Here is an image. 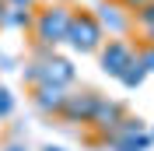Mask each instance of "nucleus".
<instances>
[{
    "label": "nucleus",
    "instance_id": "obj_4",
    "mask_svg": "<svg viewBox=\"0 0 154 151\" xmlns=\"http://www.w3.org/2000/svg\"><path fill=\"white\" fill-rule=\"evenodd\" d=\"M137 60V42L133 39H109L102 53H98V67H102V74L119 81V77L130 70V63Z\"/></svg>",
    "mask_w": 154,
    "mask_h": 151
},
{
    "label": "nucleus",
    "instance_id": "obj_20",
    "mask_svg": "<svg viewBox=\"0 0 154 151\" xmlns=\"http://www.w3.org/2000/svg\"><path fill=\"white\" fill-rule=\"evenodd\" d=\"M42 151H63V148H60V144H46Z\"/></svg>",
    "mask_w": 154,
    "mask_h": 151
},
{
    "label": "nucleus",
    "instance_id": "obj_18",
    "mask_svg": "<svg viewBox=\"0 0 154 151\" xmlns=\"http://www.w3.org/2000/svg\"><path fill=\"white\" fill-rule=\"evenodd\" d=\"M137 35H140V42H147V46H154V25H151V28H144V32H137Z\"/></svg>",
    "mask_w": 154,
    "mask_h": 151
},
{
    "label": "nucleus",
    "instance_id": "obj_1",
    "mask_svg": "<svg viewBox=\"0 0 154 151\" xmlns=\"http://www.w3.org/2000/svg\"><path fill=\"white\" fill-rule=\"evenodd\" d=\"M70 21H74V7L49 0L42 7H35V21H32V42L49 53H56V46H67L70 35Z\"/></svg>",
    "mask_w": 154,
    "mask_h": 151
},
{
    "label": "nucleus",
    "instance_id": "obj_13",
    "mask_svg": "<svg viewBox=\"0 0 154 151\" xmlns=\"http://www.w3.org/2000/svg\"><path fill=\"white\" fill-rule=\"evenodd\" d=\"M25 85L28 88H35V85H46V77H42V63H38L35 56L25 63Z\"/></svg>",
    "mask_w": 154,
    "mask_h": 151
},
{
    "label": "nucleus",
    "instance_id": "obj_9",
    "mask_svg": "<svg viewBox=\"0 0 154 151\" xmlns=\"http://www.w3.org/2000/svg\"><path fill=\"white\" fill-rule=\"evenodd\" d=\"M67 95H70V88H60V85H35V88H28V98H32V105H35L42 116H56L60 120V113H63V105H67Z\"/></svg>",
    "mask_w": 154,
    "mask_h": 151
},
{
    "label": "nucleus",
    "instance_id": "obj_12",
    "mask_svg": "<svg viewBox=\"0 0 154 151\" xmlns=\"http://www.w3.org/2000/svg\"><path fill=\"white\" fill-rule=\"evenodd\" d=\"M151 25H154V0L144 4L140 11H133V32H144V28H151Z\"/></svg>",
    "mask_w": 154,
    "mask_h": 151
},
{
    "label": "nucleus",
    "instance_id": "obj_16",
    "mask_svg": "<svg viewBox=\"0 0 154 151\" xmlns=\"http://www.w3.org/2000/svg\"><path fill=\"white\" fill-rule=\"evenodd\" d=\"M119 4H123V7L130 11V14H133V11H140L144 4H151V0H119Z\"/></svg>",
    "mask_w": 154,
    "mask_h": 151
},
{
    "label": "nucleus",
    "instance_id": "obj_3",
    "mask_svg": "<svg viewBox=\"0 0 154 151\" xmlns=\"http://www.w3.org/2000/svg\"><path fill=\"white\" fill-rule=\"evenodd\" d=\"M126 116H130V109H126L123 102H116V98H105V95H102V102H98L95 116H91V127H88V130H91V141L109 148V137L123 127Z\"/></svg>",
    "mask_w": 154,
    "mask_h": 151
},
{
    "label": "nucleus",
    "instance_id": "obj_2",
    "mask_svg": "<svg viewBox=\"0 0 154 151\" xmlns=\"http://www.w3.org/2000/svg\"><path fill=\"white\" fill-rule=\"evenodd\" d=\"M105 28H102V21H98L95 11L88 7H74V21H70V35H67V46L74 49V53H81V56H91V53H102V46H105Z\"/></svg>",
    "mask_w": 154,
    "mask_h": 151
},
{
    "label": "nucleus",
    "instance_id": "obj_5",
    "mask_svg": "<svg viewBox=\"0 0 154 151\" xmlns=\"http://www.w3.org/2000/svg\"><path fill=\"white\" fill-rule=\"evenodd\" d=\"M151 144H154V133L147 130V123L140 120V116H126L123 120V127L109 137V148L112 151H151Z\"/></svg>",
    "mask_w": 154,
    "mask_h": 151
},
{
    "label": "nucleus",
    "instance_id": "obj_17",
    "mask_svg": "<svg viewBox=\"0 0 154 151\" xmlns=\"http://www.w3.org/2000/svg\"><path fill=\"white\" fill-rule=\"evenodd\" d=\"M7 7H28V11H35V0H4Z\"/></svg>",
    "mask_w": 154,
    "mask_h": 151
},
{
    "label": "nucleus",
    "instance_id": "obj_8",
    "mask_svg": "<svg viewBox=\"0 0 154 151\" xmlns=\"http://www.w3.org/2000/svg\"><path fill=\"white\" fill-rule=\"evenodd\" d=\"M98 21H102V28L109 32V39H126L133 32V14L119 4V0H102L95 7Z\"/></svg>",
    "mask_w": 154,
    "mask_h": 151
},
{
    "label": "nucleus",
    "instance_id": "obj_6",
    "mask_svg": "<svg viewBox=\"0 0 154 151\" xmlns=\"http://www.w3.org/2000/svg\"><path fill=\"white\" fill-rule=\"evenodd\" d=\"M102 95L95 88H81V92H70L67 95V105L60 113V123L63 127H91V116H95Z\"/></svg>",
    "mask_w": 154,
    "mask_h": 151
},
{
    "label": "nucleus",
    "instance_id": "obj_10",
    "mask_svg": "<svg viewBox=\"0 0 154 151\" xmlns=\"http://www.w3.org/2000/svg\"><path fill=\"white\" fill-rule=\"evenodd\" d=\"M32 21H35V11H28V7H7L0 28H25V32H32Z\"/></svg>",
    "mask_w": 154,
    "mask_h": 151
},
{
    "label": "nucleus",
    "instance_id": "obj_19",
    "mask_svg": "<svg viewBox=\"0 0 154 151\" xmlns=\"http://www.w3.org/2000/svg\"><path fill=\"white\" fill-rule=\"evenodd\" d=\"M4 151H28V148H25V144H7Z\"/></svg>",
    "mask_w": 154,
    "mask_h": 151
},
{
    "label": "nucleus",
    "instance_id": "obj_7",
    "mask_svg": "<svg viewBox=\"0 0 154 151\" xmlns=\"http://www.w3.org/2000/svg\"><path fill=\"white\" fill-rule=\"evenodd\" d=\"M32 56L42 63V77H46L49 85L70 88V85L77 81V67H74V60L60 56V53H49V49H42V46H32Z\"/></svg>",
    "mask_w": 154,
    "mask_h": 151
},
{
    "label": "nucleus",
    "instance_id": "obj_21",
    "mask_svg": "<svg viewBox=\"0 0 154 151\" xmlns=\"http://www.w3.org/2000/svg\"><path fill=\"white\" fill-rule=\"evenodd\" d=\"M4 11H7V4H4V0H0V21H4Z\"/></svg>",
    "mask_w": 154,
    "mask_h": 151
},
{
    "label": "nucleus",
    "instance_id": "obj_11",
    "mask_svg": "<svg viewBox=\"0 0 154 151\" xmlns=\"http://www.w3.org/2000/svg\"><path fill=\"white\" fill-rule=\"evenodd\" d=\"M147 77H151V74H147V67L140 63V60H133V63H130V70H126V74L119 77V85H123L126 92H137V88L144 85Z\"/></svg>",
    "mask_w": 154,
    "mask_h": 151
},
{
    "label": "nucleus",
    "instance_id": "obj_14",
    "mask_svg": "<svg viewBox=\"0 0 154 151\" xmlns=\"http://www.w3.org/2000/svg\"><path fill=\"white\" fill-rule=\"evenodd\" d=\"M14 116V95L7 85H0V120H11Z\"/></svg>",
    "mask_w": 154,
    "mask_h": 151
},
{
    "label": "nucleus",
    "instance_id": "obj_22",
    "mask_svg": "<svg viewBox=\"0 0 154 151\" xmlns=\"http://www.w3.org/2000/svg\"><path fill=\"white\" fill-rule=\"evenodd\" d=\"M60 4H67V0H60Z\"/></svg>",
    "mask_w": 154,
    "mask_h": 151
},
{
    "label": "nucleus",
    "instance_id": "obj_23",
    "mask_svg": "<svg viewBox=\"0 0 154 151\" xmlns=\"http://www.w3.org/2000/svg\"><path fill=\"white\" fill-rule=\"evenodd\" d=\"M151 133H154V127H151Z\"/></svg>",
    "mask_w": 154,
    "mask_h": 151
},
{
    "label": "nucleus",
    "instance_id": "obj_15",
    "mask_svg": "<svg viewBox=\"0 0 154 151\" xmlns=\"http://www.w3.org/2000/svg\"><path fill=\"white\" fill-rule=\"evenodd\" d=\"M137 60L147 67V74L154 77V46H147V42H137Z\"/></svg>",
    "mask_w": 154,
    "mask_h": 151
}]
</instances>
